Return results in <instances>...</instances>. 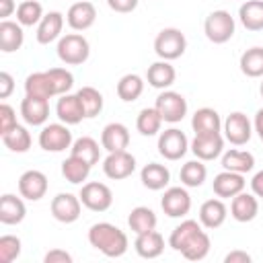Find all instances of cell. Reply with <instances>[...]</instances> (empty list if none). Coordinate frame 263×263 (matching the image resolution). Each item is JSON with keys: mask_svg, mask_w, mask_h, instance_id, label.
Listing matches in <instances>:
<instances>
[{"mask_svg": "<svg viewBox=\"0 0 263 263\" xmlns=\"http://www.w3.org/2000/svg\"><path fill=\"white\" fill-rule=\"evenodd\" d=\"M74 86V76L66 68H49L43 72H33L25 78V95H35L43 99L62 97Z\"/></svg>", "mask_w": 263, "mask_h": 263, "instance_id": "cell-1", "label": "cell"}, {"mask_svg": "<svg viewBox=\"0 0 263 263\" xmlns=\"http://www.w3.org/2000/svg\"><path fill=\"white\" fill-rule=\"evenodd\" d=\"M88 242H90V247H95L97 251H101L105 257H111V259L125 255V251L129 247L127 234L111 222L92 224L88 228Z\"/></svg>", "mask_w": 263, "mask_h": 263, "instance_id": "cell-2", "label": "cell"}, {"mask_svg": "<svg viewBox=\"0 0 263 263\" xmlns=\"http://www.w3.org/2000/svg\"><path fill=\"white\" fill-rule=\"evenodd\" d=\"M58 58L66 66H80L88 60L90 55V45L88 39L80 33H66L58 39Z\"/></svg>", "mask_w": 263, "mask_h": 263, "instance_id": "cell-3", "label": "cell"}, {"mask_svg": "<svg viewBox=\"0 0 263 263\" xmlns=\"http://www.w3.org/2000/svg\"><path fill=\"white\" fill-rule=\"evenodd\" d=\"M185 49H187V39L181 29L166 27V29L158 31V35L154 37V51L160 60L173 62V60L181 58L185 53Z\"/></svg>", "mask_w": 263, "mask_h": 263, "instance_id": "cell-4", "label": "cell"}, {"mask_svg": "<svg viewBox=\"0 0 263 263\" xmlns=\"http://www.w3.org/2000/svg\"><path fill=\"white\" fill-rule=\"evenodd\" d=\"M234 29H236V25L228 10H212L203 21V33L216 45L230 41L234 35Z\"/></svg>", "mask_w": 263, "mask_h": 263, "instance_id": "cell-5", "label": "cell"}, {"mask_svg": "<svg viewBox=\"0 0 263 263\" xmlns=\"http://www.w3.org/2000/svg\"><path fill=\"white\" fill-rule=\"evenodd\" d=\"M154 107L160 113L162 121L166 123H179L187 115V99L177 90H168V88L162 90L156 97Z\"/></svg>", "mask_w": 263, "mask_h": 263, "instance_id": "cell-6", "label": "cell"}, {"mask_svg": "<svg viewBox=\"0 0 263 263\" xmlns=\"http://www.w3.org/2000/svg\"><path fill=\"white\" fill-rule=\"evenodd\" d=\"M78 197H80L82 205L90 212H107L113 205V191L109 189V185L99 183V181L84 183Z\"/></svg>", "mask_w": 263, "mask_h": 263, "instance_id": "cell-7", "label": "cell"}, {"mask_svg": "<svg viewBox=\"0 0 263 263\" xmlns=\"http://www.w3.org/2000/svg\"><path fill=\"white\" fill-rule=\"evenodd\" d=\"M224 140H228L232 146H245L253 136V123L242 111H232L224 123H222Z\"/></svg>", "mask_w": 263, "mask_h": 263, "instance_id": "cell-8", "label": "cell"}, {"mask_svg": "<svg viewBox=\"0 0 263 263\" xmlns=\"http://www.w3.org/2000/svg\"><path fill=\"white\" fill-rule=\"evenodd\" d=\"M72 132L66 123H47L39 132V146L45 152H64L72 146Z\"/></svg>", "mask_w": 263, "mask_h": 263, "instance_id": "cell-9", "label": "cell"}, {"mask_svg": "<svg viewBox=\"0 0 263 263\" xmlns=\"http://www.w3.org/2000/svg\"><path fill=\"white\" fill-rule=\"evenodd\" d=\"M189 150V140L179 127H168L158 134V154L166 160H181Z\"/></svg>", "mask_w": 263, "mask_h": 263, "instance_id": "cell-10", "label": "cell"}, {"mask_svg": "<svg viewBox=\"0 0 263 263\" xmlns=\"http://www.w3.org/2000/svg\"><path fill=\"white\" fill-rule=\"evenodd\" d=\"M49 210H51V216H53L58 222H62V224H72V222H76V220L80 218V214H82V201H80L78 195L68 193V191H62V193H58V195L51 199Z\"/></svg>", "mask_w": 263, "mask_h": 263, "instance_id": "cell-11", "label": "cell"}, {"mask_svg": "<svg viewBox=\"0 0 263 263\" xmlns=\"http://www.w3.org/2000/svg\"><path fill=\"white\" fill-rule=\"evenodd\" d=\"M136 171V156L129 154L127 150H117V152H109L107 158L103 160V173L105 177L113 179V181H121L132 177Z\"/></svg>", "mask_w": 263, "mask_h": 263, "instance_id": "cell-12", "label": "cell"}, {"mask_svg": "<svg viewBox=\"0 0 263 263\" xmlns=\"http://www.w3.org/2000/svg\"><path fill=\"white\" fill-rule=\"evenodd\" d=\"M160 208L168 218H183L191 210V195L183 187H166L160 199Z\"/></svg>", "mask_w": 263, "mask_h": 263, "instance_id": "cell-13", "label": "cell"}, {"mask_svg": "<svg viewBox=\"0 0 263 263\" xmlns=\"http://www.w3.org/2000/svg\"><path fill=\"white\" fill-rule=\"evenodd\" d=\"M189 150L195 154V158L210 162L224 152V136L220 132L218 134H195V138L189 144Z\"/></svg>", "mask_w": 263, "mask_h": 263, "instance_id": "cell-14", "label": "cell"}, {"mask_svg": "<svg viewBox=\"0 0 263 263\" xmlns=\"http://www.w3.org/2000/svg\"><path fill=\"white\" fill-rule=\"evenodd\" d=\"M47 177L37 168H29L18 177V193L29 201H39L47 193Z\"/></svg>", "mask_w": 263, "mask_h": 263, "instance_id": "cell-15", "label": "cell"}, {"mask_svg": "<svg viewBox=\"0 0 263 263\" xmlns=\"http://www.w3.org/2000/svg\"><path fill=\"white\" fill-rule=\"evenodd\" d=\"M95 21H97V8L88 0L74 2L66 12V23L72 31H86L95 25Z\"/></svg>", "mask_w": 263, "mask_h": 263, "instance_id": "cell-16", "label": "cell"}, {"mask_svg": "<svg viewBox=\"0 0 263 263\" xmlns=\"http://www.w3.org/2000/svg\"><path fill=\"white\" fill-rule=\"evenodd\" d=\"M245 185H247L245 175L242 173H234V171H222L212 181L214 193L218 197H222V199H228V197L232 199L234 195H238L240 191H245Z\"/></svg>", "mask_w": 263, "mask_h": 263, "instance_id": "cell-17", "label": "cell"}, {"mask_svg": "<svg viewBox=\"0 0 263 263\" xmlns=\"http://www.w3.org/2000/svg\"><path fill=\"white\" fill-rule=\"evenodd\" d=\"M21 115L29 125H43L49 119V99L25 95L21 101Z\"/></svg>", "mask_w": 263, "mask_h": 263, "instance_id": "cell-18", "label": "cell"}, {"mask_svg": "<svg viewBox=\"0 0 263 263\" xmlns=\"http://www.w3.org/2000/svg\"><path fill=\"white\" fill-rule=\"evenodd\" d=\"M55 115L62 123L66 125H76L80 123L82 119H86V113H84V107L78 99V95L74 92H66L58 99V105H55Z\"/></svg>", "mask_w": 263, "mask_h": 263, "instance_id": "cell-19", "label": "cell"}, {"mask_svg": "<svg viewBox=\"0 0 263 263\" xmlns=\"http://www.w3.org/2000/svg\"><path fill=\"white\" fill-rule=\"evenodd\" d=\"M226 216H228V208L226 203L222 201V197H212V199H205L199 208V222L203 228L208 230H216L220 228L224 222H226Z\"/></svg>", "mask_w": 263, "mask_h": 263, "instance_id": "cell-20", "label": "cell"}, {"mask_svg": "<svg viewBox=\"0 0 263 263\" xmlns=\"http://www.w3.org/2000/svg\"><path fill=\"white\" fill-rule=\"evenodd\" d=\"M64 23H66V18H64V14H62L60 10H51V12L43 14L41 23L37 25V35H35V37H37V43L49 45V43H53L55 39H60V37H62Z\"/></svg>", "mask_w": 263, "mask_h": 263, "instance_id": "cell-21", "label": "cell"}, {"mask_svg": "<svg viewBox=\"0 0 263 263\" xmlns=\"http://www.w3.org/2000/svg\"><path fill=\"white\" fill-rule=\"evenodd\" d=\"M129 146V129L119 123H107L101 132V148H105L107 152H117V150H125Z\"/></svg>", "mask_w": 263, "mask_h": 263, "instance_id": "cell-22", "label": "cell"}, {"mask_svg": "<svg viewBox=\"0 0 263 263\" xmlns=\"http://www.w3.org/2000/svg\"><path fill=\"white\" fill-rule=\"evenodd\" d=\"M257 214H259V201H257L255 193L240 191L238 195L232 197V201H230V216L236 222H251V220L257 218Z\"/></svg>", "mask_w": 263, "mask_h": 263, "instance_id": "cell-23", "label": "cell"}, {"mask_svg": "<svg viewBox=\"0 0 263 263\" xmlns=\"http://www.w3.org/2000/svg\"><path fill=\"white\" fill-rule=\"evenodd\" d=\"M175 78H177V70H175V66H173L171 62H166V60H158V62L150 64L148 70H146V80H148V84H150L152 88H158V90H166L168 86H173Z\"/></svg>", "mask_w": 263, "mask_h": 263, "instance_id": "cell-24", "label": "cell"}, {"mask_svg": "<svg viewBox=\"0 0 263 263\" xmlns=\"http://www.w3.org/2000/svg\"><path fill=\"white\" fill-rule=\"evenodd\" d=\"M27 216V205L23 201V195L16 197L12 193H4L0 197V222L6 226L21 224Z\"/></svg>", "mask_w": 263, "mask_h": 263, "instance_id": "cell-25", "label": "cell"}, {"mask_svg": "<svg viewBox=\"0 0 263 263\" xmlns=\"http://www.w3.org/2000/svg\"><path fill=\"white\" fill-rule=\"evenodd\" d=\"M134 249L140 257L144 259H156L162 255L164 251V236L158 232V230H150V232H144V234H136V240H134Z\"/></svg>", "mask_w": 263, "mask_h": 263, "instance_id": "cell-26", "label": "cell"}, {"mask_svg": "<svg viewBox=\"0 0 263 263\" xmlns=\"http://www.w3.org/2000/svg\"><path fill=\"white\" fill-rule=\"evenodd\" d=\"M140 181L150 191H162L171 181V171L160 162H148L140 171Z\"/></svg>", "mask_w": 263, "mask_h": 263, "instance_id": "cell-27", "label": "cell"}, {"mask_svg": "<svg viewBox=\"0 0 263 263\" xmlns=\"http://www.w3.org/2000/svg\"><path fill=\"white\" fill-rule=\"evenodd\" d=\"M222 123L220 113L212 107H201L191 117V127L195 134H218L222 132Z\"/></svg>", "mask_w": 263, "mask_h": 263, "instance_id": "cell-28", "label": "cell"}, {"mask_svg": "<svg viewBox=\"0 0 263 263\" xmlns=\"http://www.w3.org/2000/svg\"><path fill=\"white\" fill-rule=\"evenodd\" d=\"M23 41H25V33L21 23L8 21V18L0 23V51L12 53L23 47Z\"/></svg>", "mask_w": 263, "mask_h": 263, "instance_id": "cell-29", "label": "cell"}, {"mask_svg": "<svg viewBox=\"0 0 263 263\" xmlns=\"http://www.w3.org/2000/svg\"><path fill=\"white\" fill-rule=\"evenodd\" d=\"M201 230H203L201 222H197V220H183L179 226L173 228V232H171V236H168V247H171L173 251L181 253V251L189 245V240H191L197 232H201Z\"/></svg>", "mask_w": 263, "mask_h": 263, "instance_id": "cell-30", "label": "cell"}, {"mask_svg": "<svg viewBox=\"0 0 263 263\" xmlns=\"http://www.w3.org/2000/svg\"><path fill=\"white\" fill-rule=\"evenodd\" d=\"M156 214L148 205H136L127 216V226L134 234H144L156 230Z\"/></svg>", "mask_w": 263, "mask_h": 263, "instance_id": "cell-31", "label": "cell"}, {"mask_svg": "<svg viewBox=\"0 0 263 263\" xmlns=\"http://www.w3.org/2000/svg\"><path fill=\"white\" fill-rule=\"evenodd\" d=\"M222 166H224V171H234V173H242L245 175V173L253 171L255 156L249 150L232 148V150L222 152Z\"/></svg>", "mask_w": 263, "mask_h": 263, "instance_id": "cell-32", "label": "cell"}, {"mask_svg": "<svg viewBox=\"0 0 263 263\" xmlns=\"http://www.w3.org/2000/svg\"><path fill=\"white\" fill-rule=\"evenodd\" d=\"M238 18L247 31H263V0H247L238 8Z\"/></svg>", "mask_w": 263, "mask_h": 263, "instance_id": "cell-33", "label": "cell"}, {"mask_svg": "<svg viewBox=\"0 0 263 263\" xmlns=\"http://www.w3.org/2000/svg\"><path fill=\"white\" fill-rule=\"evenodd\" d=\"M90 168H92V166H90L88 162H84L82 158L72 156V154L62 162V175H64V179H66L68 183H72V185H82V183L88 179Z\"/></svg>", "mask_w": 263, "mask_h": 263, "instance_id": "cell-34", "label": "cell"}, {"mask_svg": "<svg viewBox=\"0 0 263 263\" xmlns=\"http://www.w3.org/2000/svg\"><path fill=\"white\" fill-rule=\"evenodd\" d=\"M70 154H72V156H78V158H82L84 162H88L90 166H95V164L99 162V158H101V148H99V142H97L95 138L82 136V138H78V140L72 142Z\"/></svg>", "mask_w": 263, "mask_h": 263, "instance_id": "cell-35", "label": "cell"}, {"mask_svg": "<svg viewBox=\"0 0 263 263\" xmlns=\"http://www.w3.org/2000/svg\"><path fill=\"white\" fill-rule=\"evenodd\" d=\"M144 92V78L138 74H123L117 82V97L123 103H134Z\"/></svg>", "mask_w": 263, "mask_h": 263, "instance_id": "cell-36", "label": "cell"}, {"mask_svg": "<svg viewBox=\"0 0 263 263\" xmlns=\"http://www.w3.org/2000/svg\"><path fill=\"white\" fill-rule=\"evenodd\" d=\"M238 66H240V72L245 76L261 78L263 76V47L255 45V47H249L247 51H242Z\"/></svg>", "mask_w": 263, "mask_h": 263, "instance_id": "cell-37", "label": "cell"}, {"mask_svg": "<svg viewBox=\"0 0 263 263\" xmlns=\"http://www.w3.org/2000/svg\"><path fill=\"white\" fill-rule=\"evenodd\" d=\"M2 142H4V146H6L10 152L23 154V152H27V150L31 148L33 138H31V134H29V129H27L25 125L16 123L10 132L2 134Z\"/></svg>", "mask_w": 263, "mask_h": 263, "instance_id": "cell-38", "label": "cell"}, {"mask_svg": "<svg viewBox=\"0 0 263 263\" xmlns=\"http://www.w3.org/2000/svg\"><path fill=\"white\" fill-rule=\"evenodd\" d=\"M205 177H208V168H205L203 160H199V158L187 160L181 166V173H179V179L185 187H201Z\"/></svg>", "mask_w": 263, "mask_h": 263, "instance_id": "cell-39", "label": "cell"}, {"mask_svg": "<svg viewBox=\"0 0 263 263\" xmlns=\"http://www.w3.org/2000/svg\"><path fill=\"white\" fill-rule=\"evenodd\" d=\"M160 125H162V117L156 111V107H144L136 117V129L146 138L156 136L160 132Z\"/></svg>", "mask_w": 263, "mask_h": 263, "instance_id": "cell-40", "label": "cell"}, {"mask_svg": "<svg viewBox=\"0 0 263 263\" xmlns=\"http://www.w3.org/2000/svg\"><path fill=\"white\" fill-rule=\"evenodd\" d=\"M210 247H212V240H210L208 232L201 230V232H197V234L189 240V245L181 251V255H183L187 261H201V259L208 257Z\"/></svg>", "mask_w": 263, "mask_h": 263, "instance_id": "cell-41", "label": "cell"}, {"mask_svg": "<svg viewBox=\"0 0 263 263\" xmlns=\"http://www.w3.org/2000/svg\"><path fill=\"white\" fill-rule=\"evenodd\" d=\"M76 95H78V99H80V103L84 107L86 119H92L103 111V103L105 101H103V95L95 86H82V88H78Z\"/></svg>", "mask_w": 263, "mask_h": 263, "instance_id": "cell-42", "label": "cell"}, {"mask_svg": "<svg viewBox=\"0 0 263 263\" xmlns=\"http://www.w3.org/2000/svg\"><path fill=\"white\" fill-rule=\"evenodd\" d=\"M43 18V6L37 0H23L16 6V23L23 27H33L39 25Z\"/></svg>", "mask_w": 263, "mask_h": 263, "instance_id": "cell-43", "label": "cell"}, {"mask_svg": "<svg viewBox=\"0 0 263 263\" xmlns=\"http://www.w3.org/2000/svg\"><path fill=\"white\" fill-rule=\"evenodd\" d=\"M21 255V238L14 234L0 236V263H12Z\"/></svg>", "mask_w": 263, "mask_h": 263, "instance_id": "cell-44", "label": "cell"}, {"mask_svg": "<svg viewBox=\"0 0 263 263\" xmlns=\"http://www.w3.org/2000/svg\"><path fill=\"white\" fill-rule=\"evenodd\" d=\"M14 125H16V113H14V109L8 103H2L0 105V136L6 134V132H10Z\"/></svg>", "mask_w": 263, "mask_h": 263, "instance_id": "cell-45", "label": "cell"}, {"mask_svg": "<svg viewBox=\"0 0 263 263\" xmlns=\"http://www.w3.org/2000/svg\"><path fill=\"white\" fill-rule=\"evenodd\" d=\"M107 6H109L113 12L127 14V12H132V10L138 8V0H107Z\"/></svg>", "mask_w": 263, "mask_h": 263, "instance_id": "cell-46", "label": "cell"}, {"mask_svg": "<svg viewBox=\"0 0 263 263\" xmlns=\"http://www.w3.org/2000/svg\"><path fill=\"white\" fill-rule=\"evenodd\" d=\"M43 263H72V255L64 249H51L45 253Z\"/></svg>", "mask_w": 263, "mask_h": 263, "instance_id": "cell-47", "label": "cell"}, {"mask_svg": "<svg viewBox=\"0 0 263 263\" xmlns=\"http://www.w3.org/2000/svg\"><path fill=\"white\" fill-rule=\"evenodd\" d=\"M14 90V78L8 72H0V99H8Z\"/></svg>", "mask_w": 263, "mask_h": 263, "instance_id": "cell-48", "label": "cell"}, {"mask_svg": "<svg viewBox=\"0 0 263 263\" xmlns=\"http://www.w3.org/2000/svg\"><path fill=\"white\" fill-rule=\"evenodd\" d=\"M224 263H251V255H249L247 251L234 249V251H230V253L224 257Z\"/></svg>", "mask_w": 263, "mask_h": 263, "instance_id": "cell-49", "label": "cell"}, {"mask_svg": "<svg viewBox=\"0 0 263 263\" xmlns=\"http://www.w3.org/2000/svg\"><path fill=\"white\" fill-rule=\"evenodd\" d=\"M251 191H253L257 197L263 199V171H259V173L253 175V179H251Z\"/></svg>", "mask_w": 263, "mask_h": 263, "instance_id": "cell-50", "label": "cell"}, {"mask_svg": "<svg viewBox=\"0 0 263 263\" xmlns=\"http://www.w3.org/2000/svg\"><path fill=\"white\" fill-rule=\"evenodd\" d=\"M14 10H16L14 0H0V18L2 21H6Z\"/></svg>", "mask_w": 263, "mask_h": 263, "instance_id": "cell-51", "label": "cell"}, {"mask_svg": "<svg viewBox=\"0 0 263 263\" xmlns=\"http://www.w3.org/2000/svg\"><path fill=\"white\" fill-rule=\"evenodd\" d=\"M253 129L257 132L259 140L263 142V109H259V111L255 113V119H253Z\"/></svg>", "mask_w": 263, "mask_h": 263, "instance_id": "cell-52", "label": "cell"}, {"mask_svg": "<svg viewBox=\"0 0 263 263\" xmlns=\"http://www.w3.org/2000/svg\"><path fill=\"white\" fill-rule=\"evenodd\" d=\"M259 92H261V99H263V82H261V86H259Z\"/></svg>", "mask_w": 263, "mask_h": 263, "instance_id": "cell-53", "label": "cell"}]
</instances>
